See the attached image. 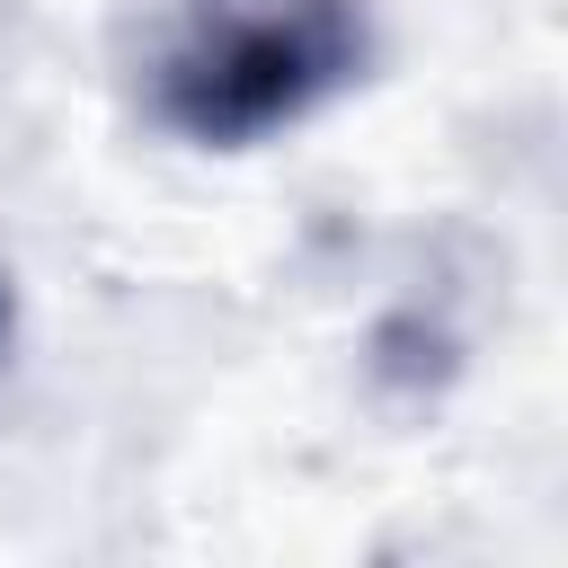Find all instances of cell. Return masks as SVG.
Instances as JSON below:
<instances>
[{
	"instance_id": "cell-1",
	"label": "cell",
	"mask_w": 568,
	"mask_h": 568,
	"mask_svg": "<svg viewBox=\"0 0 568 568\" xmlns=\"http://www.w3.org/2000/svg\"><path fill=\"white\" fill-rule=\"evenodd\" d=\"M373 71V0H160L133 98L186 151H266Z\"/></svg>"
},
{
	"instance_id": "cell-2",
	"label": "cell",
	"mask_w": 568,
	"mask_h": 568,
	"mask_svg": "<svg viewBox=\"0 0 568 568\" xmlns=\"http://www.w3.org/2000/svg\"><path fill=\"white\" fill-rule=\"evenodd\" d=\"M9 346H18V293H9V275H0V373H9Z\"/></svg>"
}]
</instances>
